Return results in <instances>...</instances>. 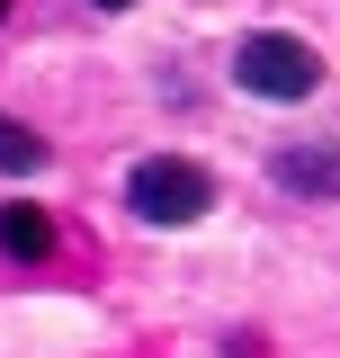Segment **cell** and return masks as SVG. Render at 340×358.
<instances>
[{
	"label": "cell",
	"instance_id": "5",
	"mask_svg": "<svg viewBox=\"0 0 340 358\" xmlns=\"http://www.w3.org/2000/svg\"><path fill=\"white\" fill-rule=\"evenodd\" d=\"M0 171H45V134L18 126V117H0Z\"/></svg>",
	"mask_w": 340,
	"mask_h": 358
},
{
	"label": "cell",
	"instance_id": "4",
	"mask_svg": "<svg viewBox=\"0 0 340 358\" xmlns=\"http://www.w3.org/2000/svg\"><path fill=\"white\" fill-rule=\"evenodd\" d=\"M0 251L9 260H45L54 251V215L45 206H0Z\"/></svg>",
	"mask_w": 340,
	"mask_h": 358
},
{
	"label": "cell",
	"instance_id": "6",
	"mask_svg": "<svg viewBox=\"0 0 340 358\" xmlns=\"http://www.w3.org/2000/svg\"><path fill=\"white\" fill-rule=\"evenodd\" d=\"M90 9H108V18H117V9H134V0H90Z\"/></svg>",
	"mask_w": 340,
	"mask_h": 358
},
{
	"label": "cell",
	"instance_id": "1",
	"mask_svg": "<svg viewBox=\"0 0 340 358\" xmlns=\"http://www.w3.org/2000/svg\"><path fill=\"white\" fill-rule=\"evenodd\" d=\"M233 90H251V99H313L323 90V54L287 27H251V36L233 45Z\"/></svg>",
	"mask_w": 340,
	"mask_h": 358
},
{
	"label": "cell",
	"instance_id": "7",
	"mask_svg": "<svg viewBox=\"0 0 340 358\" xmlns=\"http://www.w3.org/2000/svg\"><path fill=\"white\" fill-rule=\"evenodd\" d=\"M0 18H9V0H0Z\"/></svg>",
	"mask_w": 340,
	"mask_h": 358
},
{
	"label": "cell",
	"instance_id": "2",
	"mask_svg": "<svg viewBox=\"0 0 340 358\" xmlns=\"http://www.w3.org/2000/svg\"><path fill=\"white\" fill-rule=\"evenodd\" d=\"M126 206L143 224H197L215 206V171L197 162H179V152H153V162H134L126 171Z\"/></svg>",
	"mask_w": 340,
	"mask_h": 358
},
{
	"label": "cell",
	"instance_id": "3",
	"mask_svg": "<svg viewBox=\"0 0 340 358\" xmlns=\"http://www.w3.org/2000/svg\"><path fill=\"white\" fill-rule=\"evenodd\" d=\"M269 179L287 197H304V206H340V143H278Z\"/></svg>",
	"mask_w": 340,
	"mask_h": 358
}]
</instances>
